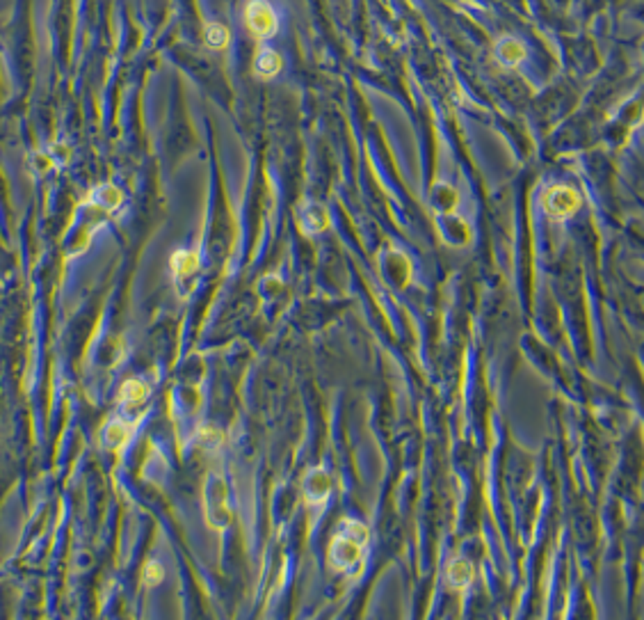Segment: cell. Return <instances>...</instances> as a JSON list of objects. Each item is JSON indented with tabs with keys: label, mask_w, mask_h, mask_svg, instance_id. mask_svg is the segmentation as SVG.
<instances>
[{
	"label": "cell",
	"mask_w": 644,
	"mask_h": 620,
	"mask_svg": "<svg viewBox=\"0 0 644 620\" xmlns=\"http://www.w3.org/2000/svg\"><path fill=\"white\" fill-rule=\"evenodd\" d=\"M368 533L359 522H347L345 529L336 533L332 550H329V561L336 570L352 568L356 561L361 559L363 545H366Z\"/></svg>",
	"instance_id": "1"
},
{
	"label": "cell",
	"mask_w": 644,
	"mask_h": 620,
	"mask_svg": "<svg viewBox=\"0 0 644 620\" xmlns=\"http://www.w3.org/2000/svg\"><path fill=\"white\" fill-rule=\"evenodd\" d=\"M162 579V568L158 563H149L147 570H144V581L147 586H153V583H158Z\"/></svg>",
	"instance_id": "13"
},
{
	"label": "cell",
	"mask_w": 644,
	"mask_h": 620,
	"mask_svg": "<svg viewBox=\"0 0 644 620\" xmlns=\"http://www.w3.org/2000/svg\"><path fill=\"white\" fill-rule=\"evenodd\" d=\"M450 575H453V579L457 583H466L469 577H471V570H469L466 563H455L453 570H450Z\"/></svg>",
	"instance_id": "14"
},
{
	"label": "cell",
	"mask_w": 644,
	"mask_h": 620,
	"mask_svg": "<svg viewBox=\"0 0 644 620\" xmlns=\"http://www.w3.org/2000/svg\"><path fill=\"white\" fill-rule=\"evenodd\" d=\"M204 39L211 48H224L228 44V30L219 23H206Z\"/></svg>",
	"instance_id": "11"
},
{
	"label": "cell",
	"mask_w": 644,
	"mask_h": 620,
	"mask_svg": "<svg viewBox=\"0 0 644 620\" xmlns=\"http://www.w3.org/2000/svg\"><path fill=\"white\" fill-rule=\"evenodd\" d=\"M299 225L304 231H322L327 227V213L318 204L306 206V213L299 211Z\"/></svg>",
	"instance_id": "5"
},
{
	"label": "cell",
	"mask_w": 644,
	"mask_h": 620,
	"mask_svg": "<svg viewBox=\"0 0 644 620\" xmlns=\"http://www.w3.org/2000/svg\"><path fill=\"white\" fill-rule=\"evenodd\" d=\"M279 69H281V60H279V55L275 51H270V48H263V51L259 53V58H256V71L268 78V76H275Z\"/></svg>",
	"instance_id": "8"
},
{
	"label": "cell",
	"mask_w": 644,
	"mask_h": 620,
	"mask_svg": "<svg viewBox=\"0 0 644 620\" xmlns=\"http://www.w3.org/2000/svg\"><path fill=\"white\" fill-rule=\"evenodd\" d=\"M578 206H581V197H578V192L574 188H567V186L550 188L546 192V197H544V209L555 220L574 216L578 211Z\"/></svg>",
	"instance_id": "2"
},
{
	"label": "cell",
	"mask_w": 644,
	"mask_h": 620,
	"mask_svg": "<svg viewBox=\"0 0 644 620\" xmlns=\"http://www.w3.org/2000/svg\"><path fill=\"white\" fill-rule=\"evenodd\" d=\"M524 55H526V51H524V46L519 44V41H514V39H503L498 44V58L503 60L505 64H510V67H514V64H519L521 60H524Z\"/></svg>",
	"instance_id": "7"
},
{
	"label": "cell",
	"mask_w": 644,
	"mask_h": 620,
	"mask_svg": "<svg viewBox=\"0 0 644 620\" xmlns=\"http://www.w3.org/2000/svg\"><path fill=\"white\" fill-rule=\"evenodd\" d=\"M103 437H105V442L110 446H119V444H124V442L128 440V431H126L124 424H110L105 428Z\"/></svg>",
	"instance_id": "12"
},
{
	"label": "cell",
	"mask_w": 644,
	"mask_h": 620,
	"mask_svg": "<svg viewBox=\"0 0 644 620\" xmlns=\"http://www.w3.org/2000/svg\"><path fill=\"white\" fill-rule=\"evenodd\" d=\"M245 21L252 34H256V37H261V39L270 37V34H275L277 30L275 10H272L270 3H266V0H252L245 10Z\"/></svg>",
	"instance_id": "4"
},
{
	"label": "cell",
	"mask_w": 644,
	"mask_h": 620,
	"mask_svg": "<svg viewBox=\"0 0 644 620\" xmlns=\"http://www.w3.org/2000/svg\"><path fill=\"white\" fill-rule=\"evenodd\" d=\"M147 398V384L142 380H128L124 387H121V401L138 405Z\"/></svg>",
	"instance_id": "10"
},
{
	"label": "cell",
	"mask_w": 644,
	"mask_h": 620,
	"mask_svg": "<svg viewBox=\"0 0 644 620\" xmlns=\"http://www.w3.org/2000/svg\"><path fill=\"white\" fill-rule=\"evenodd\" d=\"M197 268H199L197 252H185V249H178V252L171 256V270H174L176 277H190Z\"/></svg>",
	"instance_id": "6"
},
{
	"label": "cell",
	"mask_w": 644,
	"mask_h": 620,
	"mask_svg": "<svg viewBox=\"0 0 644 620\" xmlns=\"http://www.w3.org/2000/svg\"><path fill=\"white\" fill-rule=\"evenodd\" d=\"M206 515H208V522L215 526V529H222L228 522V506H226V490L224 483L217 476H213L206 486Z\"/></svg>",
	"instance_id": "3"
},
{
	"label": "cell",
	"mask_w": 644,
	"mask_h": 620,
	"mask_svg": "<svg viewBox=\"0 0 644 620\" xmlns=\"http://www.w3.org/2000/svg\"><path fill=\"white\" fill-rule=\"evenodd\" d=\"M94 199H96V204L103 206V209L114 211L121 202H124V195H121V190L114 188V186H101V188L94 190Z\"/></svg>",
	"instance_id": "9"
}]
</instances>
